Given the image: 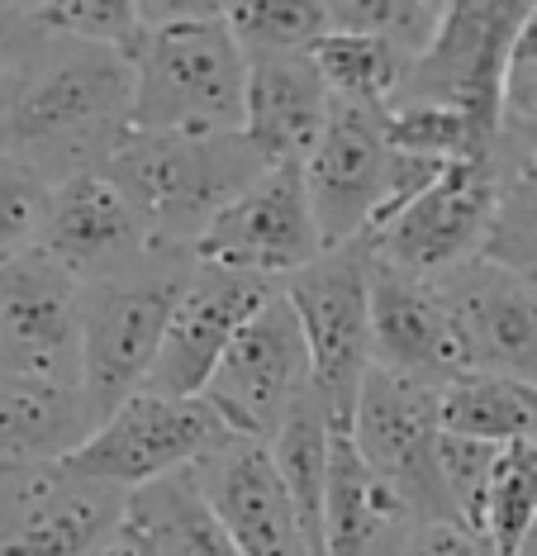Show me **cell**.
<instances>
[{"mask_svg":"<svg viewBox=\"0 0 537 556\" xmlns=\"http://www.w3.org/2000/svg\"><path fill=\"white\" fill-rule=\"evenodd\" d=\"M96 556H238V547L204 500L196 471H176L134 490Z\"/></svg>","mask_w":537,"mask_h":556,"instance_id":"obj_22","label":"cell"},{"mask_svg":"<svg viewBox=\"0 0 537 556\" xmlns=\"http://www.w3.org/2000/svg\"><path fill=\"white\" fill-rule=\"evenodd\" d=\"M276 290H280V281H266V276L200 267L196 262L182 300H176L167 338H162L158 366H152L143 390L148 395H167V400H200L214 366L224 362L228 343H234L242 333V324H248Z\"/></svg>","mask_w":537,"mask_h":556,"instance_id":"obj_15","label":"cell"},{"mask_svg":"<svg viewBox=\"0 0 537 556\" xmlns=\"http://www.w3.org/2000/svg\"><path fill=\"white\" fill-rule=\"evenodd\" d=\"M438 24L442 5H433V0H334L328 5V29L371 34V39H386L409 58H419L433 43Z\"/></svg>","mask_w":537,"mask_h":556,"instance_id":"obj_30","label":"cell"},{"mask_svg":"<svg viewBox=\"0 0 537 556\" xmlns=\"http://www.w3.org/2000/svg\"><path fill=\"white\" fill-rule=\"evenodd\" d=\"M234 438L228 424L210 409V400H167V395H134L129 404L110 414L82 447L72 452L67 471L96 485H114L124 495L167 480L176 471H196V466L220 452Z\"/></svg>","mask_w":537,"mask_h":556,"instance_id":"obj_10","label":"cell"},{"mask_svg":"<svg viewBox=\"0 0 537 556\" xmlns=\"http://www.w3.org/2000/svg\"><path fill=\"white\" fill-rule=\"evenodd\" d=\"M371 338L376 366L424 386H452L471 371L457 319L438 281H419L371 257Z\"/></svg>","mask_w":537,"mask_h":556,"instance_id":"obj_19","label":"cell"},{"mask_svg":"<svg viewBox=\"0 0 537 556\" xmlns=\"http://www.w3.org/2000/svg\"><path fill=\"white\" fill-rule=\"evenodd\" d=\"M500 452L504 447H495V442L457 438V433H442V447H438V471H442L447 500H452V514H457V523L471 528L476 538L485 528V500H490V480H495Z\"/></svg>","mask_w":537,"mask_h":556,"instance_id":"obj_32","label":"cell"},{"mask_svg":"<svg viewBox=\"0 0 537 556\" xmlns=\"http://www.w3.org/2000/svg\"><path fill=\"white\" fill-rule=\"evenodd\" d=\"M523 67H537V5L528 10V20H523L519 29V43H514V72Z\"/></svg>","mask_w":537,"mask_h":556,"instance_id":"obj_36","label":"cell"},{"mask_svg":"<svg viewBox=\"0 0 537 556\" xmlns=\"http://www.w3.org/2000/svg\"><path fill=\"white\" fill-rule=\"evenodd\" d=\"M438 290L457 319L471 371L537 386V286L533 281L480 257L462 271L442 276Z\"/></svg>","mask_w":537,"mask_h":556,"instance_id":"obj_18","label":"cell"},{"mask_svg":"<svg viewBox=\"0 0 537 556\" xmlns=\"http://www.w3.org/2000/svg\"><path fill=\"white\" fill-rule=\"evenodd\" d=\"M38 248H43L76 286L114 281V276H129L158 257L134 205L124 200V191L105 172H86V176H72V181L58 186Z\"/></svg>","mask_w":537,"mask_h":556,"instance_id":"obj_16","label":"cell"},{"mask_svg":"<svg viewBox=\"0 0 537 556\" xmlns=\"http://www.w3.org/2000/svg\"><path fill=\"white\" fill-rule=\"evenodd\" d=\"M447 162L400 157L380 134V115L334 105V124L304 162V191L324 252L371 243Z\"/></svg>","mask_w":537,"mask_h":556,"instance_id":"obj_5","label":"cell"},{"mask_svg":"<svg viewBox=\"0 0 537 556\" xmlns=\"http://www.w3.org/2000/svg\"><path fill=\"white\" fill-rule=\"evenodd\" d=\"M328 457H334V419L319 404V395L300 400V409L290 414V424L272 442V462L280 480H286L296 514L304 523L314 556H324V509H328Z\"/></svg>","mask_w":537,"mask_h":556,"instance_id":"obj_26","label":"cell"},{"mask_svg":"<svg viewBox=\"0 0 537 556\" xmlns=\"http://www.w3.org/2000/svg\"><path fill=\"white\" fill-rule=\"evenodd\" d=\"M190 271L196 257L158 252L129 276L82 286V395L96 414V428L120 404L143 395Z\"/></svg>","mask_w":537,"mask_h":556,"instance_id":"obj_4","label":"cell"},{"mask_svg":"<svg viewBox=\"0 0 537 556\" xmlns=\"http://www.w3.org/2000/svg\"><path fill=\"white\" fill-rule=\"evenodd\" d=\"M190 257L200 267L248 271L280 286L310 267V262H319L324 257V238H319L314 205H310V191H304V167H296V162L266 167L210 224V233L200 238Z\"/></svg>","mask_w":537,"mask_h":556,"instance_id":"obj_12","label":"cell"},{"mask_svg":"<svg viewBox=\"0 0 537 556\" xmlns=\"http://www.w3.org/2000/svg\"><path fill=\"white\" fill-rule=\"evenodd\" d=\"M504 134H509V143H514L519 153L537 157V124H504Z\"/></svg>","mask_w":537,"mask_h":556,"instance_id":"obj_37","label":"cell"},{"mask_svg":"<svg viewBox=\"0 0 537 556\" xmlns=\"http://www.w3.org/2000/svg\"><path fill=\"white\" fill-rule=\"evenodd\" d=\"M314 62L324 72L334 105L366 110V115H386L404 91L409 67H414V58L400 53L395 43L371 39V34H338V29H328L314 43Z\"/></svg>","mask_w":537,"mask_h":556,"instance_id":"obj_25","label":"cell"},{"mask_svg":"<svg viewBox=\"0 0 537 556\" xmlns=\"http://www.w3.org/2000/svg\"><path fill=\"white\" fill-rule=\"evenodd\" d=\"M419 528H428V523L414 514V504L357 452L352 428H334L324 556H409Z\"/></svg>","mask_w":537,"mask_h":556,"instance_id":"obj_20","label":"cell"},{"mask_svg":"<svg viewBox=\"0 0 537 556\" xmlns=\"http://www.w3.org/2000/svg\"><path fill=\"white\" fill-rule=\"evenodd\" d=\"M272 167L248 134H129L105 176L134 205L152 252L190 257L210 224Z\"/></svg>","mask_w":537,"mask_h":556,"instance_id":"obj_3","label":"cell"},{"mask_svg":"<svg viewBox=\"0 0 537 556\" xmlns=\"http://www.w3.org/2000/svg\"><path fill=\"white\" fill-rule=\"evenodd\" d=\"M38 29L53 39L100 43L129 53L143 34V10L134 0H53V5H29Z\"/></svg>","mask_w":537,"mask_h":556,"instance_id":"obj_31","label":"cell"},{"mask_svg":"<svg viewBox=\"0 0 537 556\" xmlns=\"http://www.w3.org/2000/svg\"><path fill=\"white\" fill-rule=\"evenodd\" d=\"M528 10L533 5H519V0H462V5H442L438 34L414 58L395 105L457 110L476 129L500 138L509 77H514V43H519Z\"/></svg>","mask_w":537,"mask_h":556,"instance_id":"obj_6","label":"cell"},{"mask_svg":"<svg viewBox=\"0 0 537 556\" xmlns=\"http://www.w3.org/2000/svg\"><path fill=\"white\" fill-rule=\"evenodd\" d=\"M334 124V96L310 53H248V124L252 148L280 167H304Z\"/></svg>","mask_w":537,"mask_h":556,"instance_id":"obj_21","label":"cell"},{"mask_svg":"<svg viewBox=\"0 0 537 556\" xmlns=\"http://www.w3.org/2000/svg\"><path fill=\"white\" fill-rule=\"evenodd\" d=\"M129 495L67 466L0 476V556H96Z\"/></svg>","mask_w":537,"mask_h":556,"instance_id":"obj_14","label":"cell"},{"mask_svg":"<svg viewBox=\"0 0 537 556\" xmlns=\"http://www.w3.org/2000/svg\"><path fill=\"white\" fill-rule=\"evenodd\" d=\"M0 371L82 390V286L43 248L0 267Z\"/></svg>","mask_w":537,"mask_h":556,"instance_id":"obj_13","label":"cell"},{"mask_svg":"<svg viewBox=\"0 0 537 556\" xmlns=\"http://www.w3.org/2000/svg\"><path fill=\"white\" fill-rule=\"evenodd\" d=\"M286 295L300 314L304 348H310L314 395L328 409L334 428H352V409L362 395L376 338H371V248L352 243L324 252L286 281Z\"/></svg>","mask_w":537,"mask_h":556,"instance_id":"obj_7","label":"cell"},{"mask_svg":"<svg viewBox=\"0 0 537 556\" xmlns=\"http://www.w3.org/2000/svg\"><path fill=\"white\" fill-rule=\"evenodd\" d=\"M500 191L504 176L495 153L447 162L424 191L366 243L371 257L404 276H419V281H442V276L471 267L490 248Z\"/></svg>","mask_w":537,"mask_h":556,"instance_id":"obj_8","label":"cell"},{"mask_svg":"<svg viewBox=\"0 0 537 556\" xmlns=\"http://www.w3.org/2000/svg\"><path fill=\"white\" fill-rule=\"evenodd\" d=\"M96 433V414L76 386L0 371V476L67 462Z\"/></svg>","mask_w":537,"mask_h":556,"instance_id":"obj_23","label":"cell"},{"mask_svg":"<svg viewBox=\"0 0 537 556\" xmlns=\"http://www.w3.org/2000/svg\"><path fill=\"white\" fill-rule=\"evenodd\" d=\"M409 556H495V552L462 523H428V528H419Z\"/></svg>","mask_w":537,"mask_h":556,"instance_id":"obj_34","label":"cell"},{"mask_svg":"<svg viewBox=\"0 0 537 556\" xmlns=\"http://www.w3.org/2000/svg\"><path fill=\"white\" fill-rule=\"evenodd\" d=\"M533 528H537V442H514L495 462L480 542L495 556H523Z\"/></svg>","mask_w":537,"mask_h":556,"instance_id":"obj_28","label":"cell"},{"mask_svg":"<svg viewBox=\"0 0 537 556\" xmlns=\"http://www.w3.org/2000/svg\"><path fill=\"white\" fill-rule=\"evenodd\" d=\"M438 400H442L438 386L409 381V376H395L386 366H371L352 409V442L414 504V514L424 523H457L438 471V447H442Z\"/></svg>","mask_w":537,"mask_h":556,"instance_id":"obj_11","label":"cell"},{"mask_svg":"<svg viewBox=\"0 0 537 556\" xmlns=\"http://www.w3.org/2000/svg\"><path fill=\"white\" fill-rule=\"evenodd\" d=\"M504 124H537V67H523L509 77Z\"/></svg>","mask_w":537,"mask_h":556,"instance_id":"obj_35","label":"cell"},{"mask_svg":"<svg viewBox=\"0 0 537 556\" xmlns=\"http://www.w3.org/2000/svg\"><path fill=\"white\" fill-rule=\"evenodd\" d=\"M523 556H537V528H533V538H528V552H523Z\"/></svg>","mask_w":537,"mask_h":556,"instance_id":"obj_38","label":"cell"},{"mask_svg":"<svg viewBox=\"0 0 537 556\" xmlns=\"http://www.w3.org/2000/svg\"><path fill=\"white\" fill-rule=\"evenodd\" d=\"M143 34L134 62L138 134H242L248 124V53L228 5H138Z\"/></svg>","mask_w":537,"mask_h":556,"instance_id":"obj_2","label":"cell"},{"mask_svg":"<svg viewBox=\"0 0 537 556\" xmlns=\"http://www.w3.org/2000/svg\"><path fill=\"white\" fill-rule=\"evenodd\" d=\"M310 390H314V376H310L304 328L286 286H280L228 343L224 362L214 366L210 386H204V400L228 424L234 438L272 447L276 433L290 424V414L300 409V400Z\"/></svg>","mask_w":537,"mask_h":556,"instance_id":"obj_9","label":"cell"},{"mask_svg":"<svg viewBox=\"0 0 537 556\" xmlns=\"http://www.w3.org/2000/svg\"><path fill=\"white\" fill-rule=\"evenodd\" d=\"M134 134V62L120 48L53 39L24 96L0 119V153L24 162L58 191L86 172H105Z\"/></svg>","mask_w":537,"mask_h":556,"instance_id":"obj_1","label":"cell"},{"mask_svg":"<svg viewBox=\"0 0 537 556\" xmlns=\"http://www.w3.org/2000/svg\"><path fill=\"white\" fill-rule=\"evenodd\" d=\"M53 205V186L38 181L24 162L0 153V267L38 248Z\"/></svg>","mask_w":537,"mask_h":556,"instance_id":"obj_33","label":"cell"},{"mask_svg":"<svg viewBox=\"0 0 537 556\" xmlns=\"http://www.w3.org/2000/svg\"><path fill=\"white\" fill-rule=\"evenodd\" d=\"M196 480L228 528L238 556H314L296 500L272 462V447L228 438L196 466Z\"/></svg>","mask_w":537,"mask_h":556,"instance_id":"obj_17","label":"cell"},{"mask_svg":"<svg viewBox=\"0 0 537 556\" xmlns=\"http://www.w3.org/2000/svg\"><path fill=\"white\" fill-rule=\"evenodd\" d=\"M438 414H442V433L457 438L495 442V447L537 442V386L528 381L466 371L452 386H442Z\"/></svg>","mask_w":537,"mask_h":556,"instance_id":"obj_24","label":"cell"},{"mask_svg":"<svg viewBox=\"0 0 537 556\" xmlns=\"http://www.w3.org/2000/svg\"><path fill=\"white\" fill-rule=\"evenodd\" d=\"M495 162H500L504 191H500V214H495L485 262L537 286V157L519 153L504 134L500 148H495Z\"/></svg>","mask_w":537,"mask_h":556,"instance_id":"obj_27","label":"cell"},{"mask_svg":"<svg viewBox=\"0 0 537 556\" xmlns=\"http://www.w3.org/2000/svg\"><path fill=\"white\" fill-rule=\"evenodd\" d=\"M228 24L242 53H310L328 34V0H238Z\"/></svg>","mask_w":537,"mask_h":556,"instance_id":"obj_29","label":"cell"}]
</instances>
